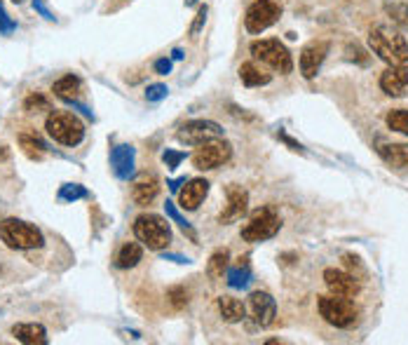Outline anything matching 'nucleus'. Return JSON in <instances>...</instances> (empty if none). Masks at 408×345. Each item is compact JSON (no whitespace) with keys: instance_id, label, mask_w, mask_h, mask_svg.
Masks as SVG:
<instances>
[{"instance_id":"nucleus-32","label":"nucleus","mask_w":408,"mask_h":345,"mask_svg":"<svg viewBox=\"0 0 408 345\" xmlns=\"http://www.w3.org/2000/svg\"><path fill=\"white\" fill-rule=\"evenodd\" d=\"M387 15L392 17V22L401 24V26H406L408 24V3H392V5H385Z\"/></svg>"},{"instance_id":"nucleus-40","label":"nucleus","mask_w":408,"mask_h":345,"mask_svg":"<svg viewBox=\"0 0 408 345\" xmlns=\"http://www.w3.org/2000/svg\"><path fill=\"white\" fill-rule=\"evenodd\" d=\"M280 137H282V141H284V144H289V146H291V148H294V151H298V153H303V151H305V148H303L300 144H296V141H294V139H289V137H287V134H280Z\"/></svg>"},{"instance_id":"nucleus-11","label":"nucleus","mask_w":408,"mask_h":345,"mask_svg":"<svg viewBox=\"0 0 408 345\" xmlns=\"http://www.w3.org/2000/svg\"><path fill=\"white\" fill-rule=\"evenodd\" d=\"M326 54H329V42L326 40H312L303 47L300 52V73L303 78L312 80L319 73L321 64H324Z\"/></svg>"},{"instance_id":"nucleus-43","label":"nucleus","mask_w":408,"mask_h":345,"mask_svg":"<svg viewBox=\"0 0 408 345\" xmlns=\"http://www.w3.org/2000/svg\"><path fill=\"white\" fill-rule=\"evenodd\" d=\"M195 3H197V0H185V5H188V8H193Z\"/></svg>"},{"instance_id":"nucleus-16","label":"nucleus","mask_w":408,"mask_h":345,"mask_svg":"<svg viewBox=\"0 0 408 345\" xmlns=\"http://www.w3.org/2000/svg\"><path fill=\"white\" fill-rule=\"evenodd\" d=\"M134 155H136L134 146H129V144H120L113 148V153H110V167H113L117 178L127 181V178L134 174Z\"/></svg>"},{"instance_id":"nucleus-36","label":"nucleus","mask_w":408,"mask_h":345,"mask_svg":"<svg viewBox=\"0 0 408 345\" xmlns=\"http://www.w3.org/2000/svg\"><path fill=\"white\" fill-rule=\"evenodd\" d=\"M162 160H164V165L169 169H176L178 165H181L183 160H185V153H181V151H169V148H167V151L162 153Z\"/></svg>"},{"instance_id":"nucleus-39","label":"nucleus","mask_w":408,"mask_h":345,"mask_svg":"<svg viewBox=\"0 0 408 345\" xmlns=\"http://www.w3.org/2000/svg\"><path fill=\"white\" fill-rule=\"evenodd\" d=\"M155 71L160 73V76H167V73L171 71V61L169 59H158L155 61Z\"/></svg>"},{"instance_id":"nucleus-24","label":"nucleus","mask_w":408,"mask_h":345,"mask_svg":"<svg viewBox=\"0 0 408 345\" xmlns=\"http://www.w3.org/2000/svg\"><path fill=\"white\" fill-rule=\"evenodd\" d=\"M239 78H242V83L246 87H261V85H268L272 80L270 73H263L256 64H251V61L239 66Z\"/></svg>"},{"instance_id":"nucleus-22","label":"nucleus","mask_w":408,"mask_h":345,"mask_svg":"<svg viewBox=\"0 0 408 345\" xmlns=\"http://www.w3.org/2000/svg\"><path fill=\"white\" fill-rule=\"evenodd\" d=\"M219 310H221V317L226 319V322H242L244 315H246V305L242 301L232 298V296H221L219 298Z\"/></svg>"},{"instance_id":"nucleus-25","label":"nucleus","mask_w":408,"mask_h":345,"mask_svg":"<svg viewBox=\"0 0 408 345\" xmlns=\"http://www.w3.org/2000/svg\"><path fill=\"white\" fill-rule=\"evenodd\" d=\"M228 261H230V251L216 249L207 263V275L212 277V280H221L223 273H228Z\"/></svg>"},{"instance_id":"nucleus-23","label":"nucleus","mask_w":408,"mask_h":345,"mask_svg":"<svg viewBox=\"0 0 408 345\" xmlns=\"http://www.w3.org/2000/svg\"><path fill=\"white\" fill-rule=\"evenodd\" d=\"M141 258H144V249H141V244L125 242L120 246V251H117V256H115V266L120 270H129V268L139 266Z\"/></svg>"},{"instance_id":"nucleus-8","label":"nucleus","mask_w":408,"mask_h":345,"mask_svg":"<svg viewBox=\"0 0 408 345\" xmlns=\"http://www.w3.org/2000/svg\"><path fill=\"white\" fill-rule=\"evenodd\" d=\"M280 228H282L280 217L270 207H263L258 212H253L249 224L242 228V239H246V242H263V239L275 237L280 233Z\"/></svg>"},{"instance_id":"nucleus-5","label":"nucleus","mask_w":408,"mask_h":345,"mask_svg":"<svg viewBox=\"0 0 408 345\" xmlns=\"http://www.w3.org/2000/svg\"><path fill=\"white\" fill-rule=\"evenodd\" d=\"M319 315L326 319L331 326H338V329H348L357 322L359 317V310H357L355 301H350L348 296H321L319 298Z\"/></svg>"},{"instance_id":"nucleus-41","label":"nucleus","mask_w":408,"mask_h":345,"mask_svg":"<svg viewBox=\"0 0 408 345\" xmlns=\"http://www.w3.org/2000/svg\"><path fill=\"white\" fill-rule=\"evenodd\" d=\"M5 160H10V148L0 146V162H5Z\"/></svg>"},{"instance_id":"nucleus-12","label":"nucleus","mask_w":408,"mask_h":345,"mask_svg":"<svg viewBox=\"0 0 408 345\" xmlns=\"http://www.w3.org/2000/svg\"><path fill=\"white\" fill-rule=\"evenodd\" d=\"M249 312H251L253 322L261 326V329H268L277 317V303H275V298H272L270 294L253 292L249 296Z\"/></svg>"},{"instance_id":"nucleus-3","label":"nucleus","mask_w":408,"mask_h":345,"mask_svg":"<svg viewBox=\"0 0 408 345\" xmlns=\"http://www.w3.org/2000/svg\"><path fill=\"white\" fill-rule=\"evenodd\" d=\"M47 134L61 146H78L85 139V125L78 115L66 113V110H54L47 115L45 122Z\"/></svg>"},{"instance_id":"nucleus-35","label":"nucleus","mask_w":408,"mask_h":345,"mask_svg":"<svg viewBox=\"0 0 408 345\" xmlns=\"http://www.w3.org/2000/svg\"><path fill=\"white\" fill-rule=\"evenodd\" d=\"M15 28H17V24L10 19V15L5 12L3 0H0V33H3V35H10V33H15Z\"/></svg>"},{"instance_id":"nucleus-6","label":"nucleus","mask_w":408,"mask_h":345,"mask_svg":"<svg viewBox=\"0 0 408 345\" xmlns=\"http://www.w3.org/2000/svg\"><path fill=\"white\" fill-rule=\"evenodd\" d=\"M251 54L256 59H261L263 64H268L270 69L282 73V76H289V73L294 71V59H291V54H289V49L275 38L251 42Z\"/></svg>"},{"instance_id":"nucleus-1","label":"nucleus","mask_w":408,"mask_h":345,"mask_svg":"<svg viewBox=\"0 0 408 345\" xmlns=\"http://www.w3.org/2000/svg\"><path fill=\"white\" fill-rule=\"evenodd\" d=\"M368 47L387 66H404V69H408V42L399 31H392L387 26L371 28Z\"/></svg>"},{"instance_id":"nucleus-29","label":"nucleus","mask_w":408,"mask_h":345,"mask_svg":"<svg viewBox=\"0 0 408 345\" xmlns=\"http://www.w3.org/2000/svg\"><path fill=\"white\" fill-rule=\"evenodd\" d=\"M164 209H167V217H169L171 221H174V224H176L178 228H181V230L185 233V235H188L190 239H193V242H197V235H195L193 226H190L188 221H185V219L181 217V212H178V209L174 207V202H167Z\"/></svg>"},{"instance_id":"nucleus-20","label":"nucleus","mask_w":408,"mask_h":345,"mask_svg":"<svg viewBox=\"0 0 408 345\" xmlns=\"http://www.w3.org/2000/svg\"><path fill=\"white\" fill-rule=\"evenodd\" d=\"M52 92L61 99V101H66V103H78L80 92H83V83H80V78H78V76H64L61 80H57V83H54Z\"/></svg>"},{"instance_id":"nucleus-4","label":"nucleus","mask_w":408,"mask_h":345,"mask_svg":"<svg viewBox=\"0 0 408 345\" xmlns=\"http://www.w3.org/2000/svg\"><path fill=\"white\" fill-rule=\"evenodd\" d=\"M134 235L139 242H144L148 249H167L171 242V228L169 224L158 217V214H141L134 221Z\"/></svg>"},{"instance_id":"nucleus-18","label":"nucleus","mask_w":408,"mask_h":345,"mask_svg":"<svg viewBox=\"0 0 408 345\" xmlns=\"http://www.w3.org/2000/svg\"><path fill=\"white\" fill-rule=\"evenodd\" d=\"M158 193H160V181H158V176H153V174L136 178V183L132 188V197L139 207H148L158 197Z\"/></svg>"},{"instance_id":"nucleus-34","label":"nucleus","mask_w":408,"mask_h":345,"mask_svg":"<svg viewBox=\"0 0 408 345\" xmlns=\"http://www.w3.org/2000/svg\"><path fill=\"white\" fill-rule=\"evenodd\" d=\"M207 5H202L200 10H197V15H195V19L193 24H190V38H197L200 35V31L204 28V22H207Z\"/></svg>"},{"instance_id":"nucleus-9","label":"nucleus","mask_w":408,"mask_h":345,"mask_svg":"<svg viewBox=\"0 0 408 345\" xmlns=\"http://www.w3.org/2000/svg\"><path fill=\"white\" fill-rule=\"evenodd\" d=\"M230 155H232V146L228 144V141L212 139V141H207V144H200V148L193 153V165L200 171H209L228 162Z\"/></svg>"},{"instance_id":"nucleus-10","label":"nucleus","mask_w":408,"mask_h":345,"mask_svg":"<svg viewBox=\"0 0 408 345\" xmlns=\"http://www.w3.org/2000/svg\"><path fill=\"white\" fill-rule=\"evenodd\" d=\"M176 137L178 141H183V144H188V146H200L212 139H223V127L212 120H190V122H185V125H181Z\"/></svg>"},{"instance_id":"nucleus-28","label":"nucleus","mask_w":408,"mask_h":345,"mask_svg":"<svg viewBox=\"0 0 408 345\" xmlns=\"http://www.w3.org/2000/svg\"><path fill=\"white\" fill-rule=\"evenodd\" d=\"M387 127L408 137V108H394L387 113Z\"/></svg>"},{"instance_id":"nucleus-17","label":"nucleus","mask_w":408,"mask_h":345,"mask_svg":"<svg viewBox=\"0 0 408 345\" xmlns=\"http://www.w3.org/2000/svg\"><path fill=\"white\" fill-rule=\"evenodd\" d=\"M209 193V183L204 181V178H190L188 183H185V188L181 190V195H178V200H181V207L188 209V212H193L202 205V200L207 197Z\"/></svg>"},{"instance_id":"nucleus-31","label":"nucleus","mask_w":408,"mask_h":345,"mask_svg":"<svg viewBox=\"0 0 408 345\" xmlns=\"http://www.w3.org/2000/svg\"><path fill=\"white\" fill-rule=\"evenodd\" d=\"M24 108L28 110V113H42V110H49L52 106H49V101H47V96H42V94H28L26 96V101H24Z\"/></svg>"},{"instance_id":"nucleus-26","label":"nucleus","mask_w":408,"mask_h":345,"mask_svg":"<svg viewBox=\"0 0 408 345\" xmlns=\"http://www.w3.org/2000/svg\"><path fill=\"white\" fill-rule=\"evenodd\" d=\"M19 146L24 148V153H26L31 160H42L47 153L45 141L40 137H35V134H19Z\"/></svg>"},{"instance_id":"nucleus-44","label":"nucleus","mask_w":408,"mask_h":345,"mask_svg":"<svg viewBox=\"0 0 408 345\" xmlns=\"http://www.w3.org/2000/svg\"><path fill=\"white\" fill-rule=\"evenodd\" d=\"M12 3H24V0H12Z\"/></svg>"},{"instance_id":"nucleus-14","label":"nucleus","mask_w":408,"mask_h":345,"mask_svg":"<svg viewBox=\"0 0 408 345\" xmlns=\"http://www.w3.org/2000/svg\"><path fill=\"white\" fill-rule=\"evenodd\" d=\"M380 90L387 96H404L408 92V69H404V66H389L380 76Z\"/></svg>"},{"instance_id":"nucleus-2","label":"nucleus","mask_w":408,"mask_h":345,"mask_svg":"<svg viewBox=\"0 0 408 345\" xmlns=\"http://www.w3.org/2000/svg\"><path fill=\"white\" fill-rule=\"evenodd\" d=\"M0 239L10 246V249H40L45 244L40 228H35L33 224H26L22 219H5L0 221Z\"/></svg>"},{"instance_id":"nucleus-15","label":"nucleus","mask_w":408,"mask_h":345,"mask_svg":"<svg viewBox=\"0 0 408 345\" xmlns=\"http://www.w3.org/2000/svg\"><path fill=\"white\" fill-rule=\"evenodd\" d=\"M246 205H249V195L246 190H242L239 186H230L228 188V205L221 214V224H232V221L242 219L246 214Z\"/></svg>"},{"instance_id":"nucleus-21","label":"nucleus","mask_w":408,"mask_h":345,"mask_svg":"<svg viewBox=\"0 0 408 345\" xmlns=\"http://www.w3.org/2000/svg\"><path fill=\"white\" fill-rule=\"evenodd\" d=\"M378 153L389 167L408 169V144H382Z\"/></svg>"},{"instance_id":"nucleus-19","label":"nucleus","mask_w":408,"mask_h":345,"mask_svg":"<svg viewBox=\"0 0 408 345\" xmlns=\"http://www.w3.org/2000/svg\"><path fill=\"white\" fill-rule=\"evenodd\" d=\"M12 336L19 343L26 345H45L47 343V331L42 324H15L12 326Z\"/></svg>"},{"instance_id":"nucleus-37","label":"nucleus","mask_w":408,"mask_h":345,"mask_svg":"<svg viewBox=\"0 0 408 345\" xmlns=\"http://www.w3.org/2000/svg\"><path fill=\"white\" fill-rule=\"evenodd\" d=\"M167 85H148V90H146V99L148 101H162V99L167 96Z\"/></svg>"},{"instance_id":"nucleus-38","label":"nucleus","mask_w":408,"mask_h":345,"mask_svg":"<svg viewBox=\"0 0 408 345\" xmlns=\"http://www.w3.org/2000/svg\"><path fill=\"white\" fill-rule=\"evenodd\" d=\"M33 10L38 12L40 17H45L47 22H54V15L47 10V5H45V0H33Z\"/></svg>"},{"instance_id":"nucleus-33","label":"nucleus","mask_w":408,"mask_h":345,"mask_svg":"<svg viewBox=\"0 0 408 345\" xmlns=\"http://www.w3.org/2000/svg\"><path fill=\"white\" fill-rule=\"evenodd\" d=\"M167 298H169V303L174 305L176 310L188 305V292H185L183 287H171L169 292H167Z\"/></svg>"},{"instance_id":"nucleus-30","label":"nucleus","mask_w":408,"mask_h":345,"mask_svg":"<svg viewBox=\"0 0 408 345\" xmlns=\"http://www.w3.org/2000/svg\"><path fill=\"white\" fill-rule=\"evenodd\" d=\"M85 197H90V193H87V188L80 186V183H66V186H61L59 190L61 202H76V200H85Z\"/></svg>"},{"instance_id":"nucleus-42","label":"nucleus","mask_w":408,"mask_h":345,"mask_svg":"<svg viewBox=\"0 0 408 345\" xmlns=\"http://www.w3.org/2000/svg\"><path fill=\"white\" fill-rule=\"evenodd\" d=\"M171 59H183V52H181V49H174V52H171Z\"/></svg>"},{"instance_id":"nucleus-7","label":"nucleus","mask_w":408,"mask_h":345,"mask_svg":"<svg viewBox=\"0 0 408 345\" xmlns=\"http://www.w3.org/2000/svg\"><path fill=\"white\" fill-rule=\"evenodd\" d=\"M282 17V0H253L246 10L244 26L249 33L258 35L268 31Z\"/></svg>"},{"instance_id":"nucleus-27","label":"nucleus","mask_w":408,"mask_h":345,"mask_svg":"<svg viewBox=\"0 0 408 345\" xmlns=\"http://www.w3.org/2000/svg\"><path fill=\"white\" fill-rule=\"evenodd\" d=\"M228 285L232 289H244L251 282V268L246 263V258H242V263H237L235 268H228Z\"/></svg>"},{"instance_id":"nucleus-13","label":"nucleus","mask_w":408,"mask_h":345,"mask_svg":"<svg viewBox=\"0 0 408 345\" xmlns=\"http://www.w3.org/2000/svg\"><path fill=\"white\" fill-rule=\"evenodd\" d=\"M324 282H326V287H329V292L336 296L355 298V296L359 294V282H357V277L345 273V270H336V268L324 270Z\"/></svg>"}]
</instances>
